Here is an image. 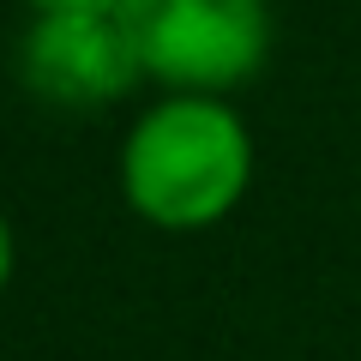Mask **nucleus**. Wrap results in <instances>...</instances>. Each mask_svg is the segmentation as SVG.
Segmentation results:
<instances>
[{"mask_svg": "<svg viewBox=\"0 0 361 361\" xmlns=\"http://www.w3.org/2000/svg\"><path fill=\"white\" fill-rule=\"evenodd\" d=\"M247 180L253 133L229 97H163L121 139V199L151 229H211L247 199Z\"/></svg>", "mask_w": 361, "mask_h": 361, "instance_id": "1", "label": "nucleus"}, {"mask_svg": "<svg viewBox=\"0 0 361 361\" xmlns=\"http://www.w3.org/2000/svg\"><path fill=\"white\" fill-rule=\"evenodd\" d=\"M30 6V18H42V13H115L121 0H25Z\"/></svg>", "mask_w": 361, "mask_h": 361, "instance_id": "4", "label": "nucleus"}, {"mask_svg": "<svg viewBox=\"0 0 361 361\" xmlns=\"http://www.w3.org/2000/svg\"><path fill=\"white\" fill-rule=\"evenodd\" d=\"M115 13L163 97H229L271 61V0H121Z\"/></svg>", "mask_w": 361, "mask_h": 361, "instance_id": "2", "label": "nucleus"}, {"mask_svg": "<svg viewBox=\"0 0 361 361\" xmlns=\"http://www.w3.org/2000/svg\"><path fill=\"white\" fill-rule=\"evenodd\" d=\"M18 78L49 109H109L145 85L121 13H42L18 37Z\"/></svg>", "mask_w": 361, "mask_h": 361, "instance_id": "3", "label": "nucleus"}]
</instances>
